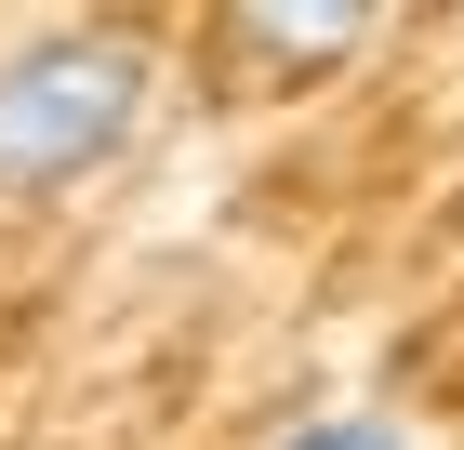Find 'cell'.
I'll return each instance as SVG.
<instances>
[{
    "label": "cell",
    "instance_id": "6da1fadb",
    "mask_svg": "<svg viewBox=\"0 0 464 450\" xmlns=\"http://www.w3.org/2000/svg\"><path fill=\"white\" fill-rule=\"evenodd\" d=\"M146 40L120 27H40L0 53V199H67L146 133Z\"/></svg>",
    "mask_w": 464,
    "mask_h": 450
},
{
    "label": "cell",
    "instance_id": "7a4b0ae2",
    "mask_svg": "<svg viewBox=\"0 0 464 450\" xmlns=\"http://www.w3.org/2000/svg\"><path fill=\"white\" fill-rule=\"evenodd\" d=\"M279 450H411V437H398L385 411H319V424H292Z\"/></svg>",
    "mask_w": 464,
    "mask_h": 450
}]
</instances>
